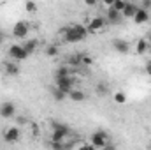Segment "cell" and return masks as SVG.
<instances>
[{
    "label": "cell",
    "instance_id": "ffe728a7",
    "mask_svg": "<svg viewBox=\"0 0 151 150\" xmlns=\"http://www.w3.org/2000/svg\"><path fill=\"white\" fill-rule=\"evenodd\" d=\"M51 94H53L55 101H63V99L67 97V94H65V92H62V90H60V88H56V87H53V88H51Z\"/></svg>",
    "mask_w": 151,
    "mask_h": 150
},
{
    "label": "cell",
    "instance_id": "5bb4252c",
    "mask_svg": "<svg viewBox=\"0 0 151 150\" xmlns=\"http://www.w3.org/2000/svg\"><path fill=\"white\" fill-rule=\"evenodd\" d=\"M81 58H83V55H81V53H72V55H69V57H67V62H69L70 69L81 67Z\"/></svg>",
    "mask_w": 151,
    "mask_h": 150
},
{
    "label": "cell",
    "instance_id": "7c38bea8",
    "mask_svg": "<svg viewBox=\"0 0 151 150\" xmlns=\"http://www.w3.org/2000/svg\"><path fill=\"white\" fill-rule=\"evenodd\" d=\"M148 21H150V11H144L142 7H139L137 14L134 16V23H137V25H144V23H148Z\"/></svg>",
    "mask_w": 151,
    "mask_h": 150
},
{
    "label": "cell",
    "instance_id": "f546056e",
    "mask_svg": "<svg viewBox=\"0 0 151 150\" xmlns=\"http://www.w3.org/2000/svg\"><path fill=\"white\" fill-rule=\"evenodd\" d=\"M95 4H97L95 0H86V5H95Z\"/></svg>",
    "mask_w": 151,
    "mask_h": 150
},
{
    "label": "cell",
    "instance_id": "5b68a950",
    "mask_svg": "<svg viewBox=\"0 0 151 150\" xmlns=\"http://www.w3.org/2000/svg\"><path fill=\"white\" fill-rule=\"evenodd\" d=\"M106 25H107V23H106L104 16H93V18L88 21V25H86V32H88V34H99L100 30H104Z\"/></svg>",
    "mask_w": 151,
    "mask_h": 150
},
{
    "label": "cell",
    "instance_id": "4dcf8cb0",
    "mask_svg": "<svg viewBox=\"0 0 151 150\" xmlns=\"http://www.w3.org/2000/svg\"><path fill=\"white\" fill-rule=\"evenodd\" d=\"M2 42H4V34L0 32V46H2Z\"/></svg>",
    "mask_w": 151,
    "mask_h": 150
},
{
    "label": "cell",
    "instance_id": "6da1fadb",
    "mask_svg": "<svg viewBox=\"0 0 151 150\" xmlns=\"http://www.w3.org/2000/svg\"><path fill=\"white\" fill-rule=\"evenodd\" d=\"M60 36H63L65 42H79V41H83V39L88 36V32H86V27L84 25L76 23V25H70V27L60 28Z\"/></svg>",
    "mask_w": 151,
    "mask_h": 150
},
{
    "label": "cell",
    "instance_id": "44dd1931",
    "mask_svg": "<svg viewBox=\"0 0 151 150\" xmlns=\"http://www.w3.org/2000/svg\"><path fill=\"white\" fill-rule=\"evenodd\" d=\"M125 7H127V2H123V0H114L111 9H114L116 12H123V11H125Z\"/></svg>",
    "mask_w": 151,
    "mask_h": 150
},
{
    "label": "cell",
    "instance_id": "30bf717a",
    "mask_svg": "<svg viewBox=\"0 0 151 150\" xmlns=\"http://www.w3.org/2000/svg\"><path fill=\"white\" fill-rule=\"evenodd\" d=\"M104 20H106V23H109V25H118V23H121L123 16H121V12H116L114 9H109V11L106 12Z\"/></svg>",
    "mask_w": 151,
    "mask_h": 150
},
{
    "label": "cell",
    "instance_id": "484cf974",
    "mask_svg": "<svg viewBox=\"0 0 151 150\" xmlns=\"http://www.w3.org/2000/svg\"><path fill=\"white\" fill-rule=\"evenodd\" d=\"M97 92H99V95H106L107 94V87L104 83H99L97 85Z\"/></svg>",
    "mask_w": 151,
    "mask_h": 150
},
{
    "label": "cell",
    "instance_id": "7a4b0ae2",
    "mask_svg": "<svg viewBox=\"0 0 151 150\" xmlns=\"http://www.w3.org/2000/svg\"><path fill=\"white\" fill-rule=\"evenodd\" d=\"M72 134L70 127L65 125V124H60V122H53V134H51V143H60V141H65L69 136Z\"/></svg>",
    "mask_w": 151,
    "mask_h": 150
},
{
    "label": "cell",
    "instance_id": "7402d4cb",
    "mask_svg": "<svg viewBox=\"0 0 151 150\" xmlns=\"http://www.w3.org/2000/svg\"><path fill=\"white\" fill-rule=\"evenodd\" d=\"M58 53H60L58 46H55V44L46 46V55H47V57H58Z\"/></svg>",
    "mask_w": 151,
    "mask_h": 150
},
{
    "label": "cell",
    "instance_id": "9a60e30c",
    "mask_svg": "<svg viewBox=\"0 0 151 150\" xmlns=\"http://www.w3.org/2000/svg\"><path fill=\"white\" fill-rule=\"evenodd\" d=\"M150 50V42H148V39H139L137 42H135V51L139 53V55H144L146 51Z\"/></svg>",
    "mask_w": 151,
    "mask_h": 150
},
{
    "label": "cell",
    "instance_id": "3957f363",
    "mask_svg": "<svg viewBox=\"0 0 151 150\" xmlns=\"http://www.w3.org/2000/svg\"><path fill=\"white\" fill-rule=\"evenodd\" d=\"M109 143H111V141H109V136H107V133L102 131V129L95 131V133L90 136V145H93L95 149H104V147L109 145Z\"/></svg>",
    "mask_w": 151,
    "mask_h": 150
},
{
    "label": "cell",
    "instance_id": "d6986e66",
    "mask_svg": "<svg viewBox=\"0 0 151 150\" xmlns=\"http://www.w3.org/2000/svg\"><path fill=\"white\" fill-rule=\"evenodd\" d=\"M23 48H25V51H27L28 55H32V53L37 50V41H35V39H32V41H27V42H23Z\"/></svg>",
    "mask_w": 151,
    "mask_h": 150
},
{
    "label": "cell",
    "instance_id": "1f68e13d",
    "mask_svg": "<svg viewBox=\"0 0 151 150\" xmlns=\"http://www.w3.org/2000/svg\"><path fill=\"white\" fill-rule=\"evenodd\" d=\"M148 73H150V74H151V62H150V64H148Z\"/></svg>",
    "mask_w": 151,
    "mask_h": 150
},
{
    "label": "cell",
    "instance_id": "277c9868",
    "mask_svg": "<svg viewBox=\"0 0 151 150\" xmlns=\"http://www.w3.org/2000/svg\"><path fill=\"white\" fill-rule=\"evenodd\" d=\"M76 85H77V78L74 74L70 76H65V78H56V88H60L62 92H65V94H69L70 90H74Z\"/></svg>",
    "mask_w": 151,
    "mask_h": 150
},
{
    "label": "cell",
    "instance_id": "d4e9b609",
    "mask_svg": "<svg viewBox=\"0 0 151 150\" xmlns=\"http://www.w3.org/2000/svg\"><path fill=\"white\" fill-rule=\"evenodd\" d=\"M91 62H93V58H91L90 55H83V58H81V66H91Z\"/></svg>",
    "mask_w": 151,
    "mask_h": 150
},
{
    "label": "cell",
    "instance_id": "ac0fdd59",
    "mask_svg": "<svg viewBox=\"0 0 151 150\" xmlns=\"http://www.w3.org/2000/svg\"><path fill=\"white\" fill-rule=\"evenodd\" d=\"M70 74H74L72 73V69L69 67V66H62V67H58L56 69V78H65V76H70Z\"/></svg>",
    "mask_w": 151,
    "mask_h": 150
},
{
    "label": "cell",
    "instance_id": "4fadbf2b",
    "mask_svg": "<svg viewBox=\"0 0 151 150\" xmlns=\"http://www.w3.org/2000/svg\"><path fill=\"white\" fill-rule=\"evenodd\" d=\"M137 11H139V5H137V4H134V2L128 4V2H127V7H125V11L121 12V16H123V18H132V20H134V16L137 14Z\"/></svg>",
    "mask_w": 151,
    "mask_h": 150
},
{
    "label": "cell",
    "instance_id": "603a6c76",
    "mask_svg": "<svg viewBox=\"0 0 151 150\" xmlns=\"http://www.w3.org/2000/svg\"><path fill=\"white\" fill-rule=\"evenodd\" d=\"M114 103H116V104H125V103H127V95H125L123 92H116V94H114Z\"/></svg>",
    "mask_w": 151,
    "mask_h": 150
},
{
    "label": "cell",
    "instance_id": "2e32d148",
    "mask_svg": "<svg viewBox=\"0 0 151 150\" xmlns=\"http://www.w3.org/2000/svg\"><path fill=\"white\" fill-rule=\"evenodd\" d=\"M74 103H81V101H84L86 99V94L83 92V90H79V88H74V90H70L69 94H67Z\"/></svg>",
    "mask_w": 151,
    "mask_h": 150
},
{
    "label": "cell",
    "instance_id": "ba28073f",
    "mask_svg": "<svg viewBox=\"0 0 151 150\" xmlns=\"http://www.w3.org/2000/svg\"><path fill=\"white\" fill-rule=\"evenodd\" d=\"M2 136H4V140H5L7 143H18L19 138H21V131H19L18 127H7Z\"/></svg>",
    "mask_w": 151,
    "mask_h": 150
},
{
    "label": "cell",
    "instance_id": "d6a6232c",
    "mask_svg": "<svg viewBox=\"0 0 151 150\" xmlns=\"http://www.w3.org/2000/svg\"><path fill=\"white\" fill-rule=\"evenodd\" d=\"M148 42H150V44H151V36H150V37H148Z\"/></svg>",
    "mask_w": 151,
    "mask_h": 150
},
{
    "label": "cell",
    "instance_id": "f1b7e54d",
    "mask_svg": "<svg viewBox=\"0 0 151 150\" xmlns=\"http://www.w3.org/2000/svg\"><path fill=\"white\" fill-rule=\"evenodd\" d=\"M100 150H118V149H116V147H114L113 143H109V145H106V147H104V149H100Z\"/></svg>",
    "mask_w": 151,
    "mask_h": 150
},
{
    "label": "cell",
    "instance_id": "52a82bcc",
    "mask_svg": "<svg viewBox=\"0 0 151 150\" xmlns=\"http://www.w3.org/2000/svg\"><path fill=\"white\" fill-rule=\"evenodd\" d=\"M28 32H30V25L27 21H18L12 27V36L16 39H25L28 36Z\"/></svg>",
    "mask_w": 151,
    "mask_h": 150
},
{
    "label": "cell",
    "instance_id": "8992f818",
    "mask_svg": "<svg viewBox=\"0 0 151 150\" xmlns=\"http://www.w3.org/2000/svg\"><path fill=\"white\" fill-rule=\"evenodd\" d=\"M9 57H11L14 62H21V60H27L30 55L25 51L23 44H12V46L9 48Z\"/></svg>",
    "mask_w": 151,
    "mask_h": 150
},
{
    "label": "cell",
    "instance_id": "8fae6325",
    "mask_svg": "<svg viewBox=\"0 0 151 150\" xmlns=\"http://www.w3.org/2000/svg\"><path fill=\"white\" fill-rule=\"evenodd\" d=\"M113 48L118 51V53H121V55H125V53L130 51V44H128L125 39H114L113 41Z\"/></svg>",
    "mask_w": 151,
    "mask_h": 150
},
{
    "label": "cell",
    "instance_id": "83f0119b",
    "mask_svg": "<svg viewBox=\"0 0 151 150\" xmlns=\"http://www.w3.org/2000/svg\"><path fill=\"white\" fill-rule=\"evenodd\" d=\"M150 7H151V2H150V0H144V2H142V9H144V11H148Z\"/></svg>",
    "mask_w": 151,
    "mask_h": 150
},
{
    "label": "cell",
    "instance_id": "4316f807",
    "mask_svg": "<svg viewBox=\"0 0 151 150\" xmlns=\"http://www.w3.org/2000/svg\"><path fill=\"white\" fill-rule=\"evenodd\" d=\"M76 150H97L93 145H81V147H77Z\"/></svg>",
    "mask_w": 151,
    "mask_h": 150
},
{
    "label": "cell",
    "instance_id": "e0dca14e",
    "mask_svg": "<svg viewBox=\"0 0 151 150\" xmlns=\"http://www.w3.org/2000/svg\"><path fill=\"white\" fill-rule=\"evenodd\" d=\"M4 67H5V74H9V76H18L19 74V66H18L16 62H7Z\"/></svg>",
    "mask_w": 151,
    "mask_h": 150
},
{
    "label": "cell",
    "instance_id": "9c48e42d",
    "mask_svg": "<svg viewBox=\"0 0 151 150\" xmlns=\"http://www.w3.org/2000/svg\"><path fill=\"white\" fill-rule=\"evenodd\" d=\"M14 115H16V106H14V103L5 101V103L0 104V117H2V118H12Z\"/></svg>",
    "mask_w": 151,
    "mask_h": 150
},
{
    "label": "cell",
    "instance_id": "cb8c5ba5",
    "mask_svg": "<svg viewBox=\"0 0 151 150\" xmlns=\"http://www.w3.org/2000/svg\"><path fill=\"white\" fill-rule=\"evenodd\" d=\"M25 9H27V12H35L37 11V4L35 2H27L25 4Z\"/></svg>",
    "mask_w": 151,
    "mask_h": 150
}]
</instances>
